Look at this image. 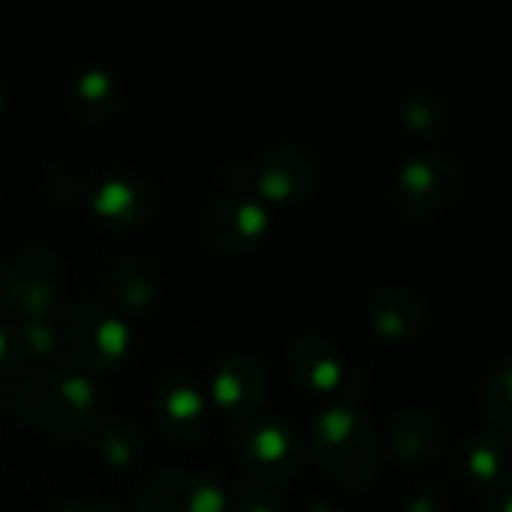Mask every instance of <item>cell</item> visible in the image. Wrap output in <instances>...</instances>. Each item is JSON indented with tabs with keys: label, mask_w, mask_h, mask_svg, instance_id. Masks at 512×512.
<instances>
[{
	"label": "cell",
	"mask_w": 512,
	"mask_h": 512,
	"mask_svg": "<svg viewBox=\"0 0 512 512\" xmlns=\"http://www.w3.org/2000/svg\"><path fill=\"white\" fill-rule=\"evenodd\" d=\"M312 456L348 489H366L381 474V438L366 411L351 402L327 405L312 423Z\"/></svg>",
	"instance_id": "6da1fadb"
},
{
	"label": "cell",
	"mask_w": 512,
	"mask_h": 512,
	"mask_svg": "<svg viewBox=\"0 0 512 512\" xmlns=\"http://www.w3.org/2000/svg\"><path fill=\"white\" fill-rule=\"evenodd\" d=\"M12 414L48 435H81L99 420V390L75 372H33L9 393Z\"/></svg>",
	"instance_id": "7a4b0ae2"
},
{
	"label": "cell",
	"mask_w": 512,
	"mask_h": 512,
	"mask_svg": "<svg viewBox=\"0 0 512 512\" xmlns=\"http://www.w3.org/2000/svg\"><path fill=\"white\" fill-rule=\"evenodd\" d=\"M60 345L81 369L105 372L126 360L132 348V327L123 315L102 303H78L60 321Z\"/></svg>",
	"instance_id": "3957f363"
},
{
	"label": "cell",
	"mask_w": 512,
	"mask_h": 512,
	"mask_svg": "<svg viewBox=\"0 0 512 512\" xmlns=\"http://www.w3.org/2000/svg\"><path fill=\"white\" fill-rule=\"evenodd\" d=\"M66 288V264L51 249H24L0 270V297L18 318H45Z\"/></svg>",
	"instance_id": "277c9868"
},
{
	"label": "cell",
	"mask_w": 512,
	"mask_h": 512,
	"mask_svg": "<svg viewBox=\"0 0 512 512\" xmlns=\"http://www.w3.org/2000/svg\"><path fill=\"white\" fill-rule=\"evenodd\" d=\"M462 189L459 162L447 153L429 150L402 162L393 180V201L414 219H429L447 210Z\"/></svg>",
	"instance_id": "5b68a950"
},
{
	"label": "cell",
	"mask_w": 512,
	"mask_h": 512,
	"mask_svg": "<svg viewBox=\"0 0 512 512\" xmlns=\"http://www.w3.org/2000/svg\"><path fill=\"white\" fill-rule=\"evenodd\" d=\"M243 471L261 486H285L303 462L297 432L282 420H264L240 438Z\"/></svg>",
	"instance_id": "8992f818"
},
{
	"label": "cell",
	"mask_w": 512,
	"mask_h": 512,
	"mask_svg": "<svg viewBox=\"0 0 512 512\" xmlns=\"http://www.w3.org/2000/svg\"><path fill=\"white\" fill-rule=\"evenodd\" d=\"M270 231V213L258 198L249 195H219L201 216L204 243L222 255H240L252 249Z\"/></svg>",
	"instance_id": "52a82bcc"
},
{
	"label": "cell",
	"mask_w": 512,
	"mask_h": 512,
	"mask_svg": "<svg viewBox=\"0 0 512 512\" xmlns=\"http://www.w3.org/2000/svg\"><path fill=\"white\" fill-rule=\"evenodd\" d=\"M318 180H321V171H318L315 156L306 147L288 144V141L264 147L252 171V183L258 195L276 204L309 198Z\"/></svg>",
	"instance_id": "ba28073f"
},
{
	"label": "cell",
	"mask_w": 512,
	"mask_h": 512,
	"mask_svg": "<svg viewBox=\"0 0 512 512\" xmlns=\"http://www.w3.org/2000/svg\"><path fill=\"white\" fill-rule=\"evenodd\" d=\"M132 512H225V492L189 471H162L135 495Z\"/></svg>",
	"instance_id": "9c48e42d"
},
{
	"label": "cell",
	"mask_w": 512,
	"mask_h": 512,
	"mask_svg": "<svg viewBox=\"0 0 512 512\" xmlns=\"http://www.w3.org/2000/svg\"><path fill=\"white\" fill-rule=\"evenodd\" d=\"M213 390V402L234 420H246L255 417L270 393L267 384V369L261 366V360L249 357V354H231L225 357L210 381Z\"/></svg>",
	"instance_id": "30bf717a"
},
{
	"label": "cell",
	"mask_w": 512,
	"mask_h": 512,
	"mask_svg": "<svg viewBox=\"0 0 512 512\" xmlns=\"http://www.w3.org/2000/svg\"><path fill=\"white\" fill-rule=\"evenodd\" d=\"M156 426L174 441H198L207 429V399L186 375H168L153 393Z\"/></svg>",
	"instance_id": "8fae6325"
},
{
	"label": "cell",
	"mask_w": 512,
	"mask_h": 512,
	"mask_svg": "<svg viewBox=\"0 0 512 512\" xmlns=\"http://www.w3.org/2000/svg\"><path fill=\"white\" fill-rule=\"evenodd\" d=\"M387 444L396 462L426 468L444 453V432L435 414L423 405H402L387 426Z\"/></svg>",
	"instance_id": "7c38bea8"
},
{
	"label": "cell",
	"mask_w": 512,
	"mask_h": 512,
	"mask_svg": "<svg viewBox=\"0 0 512 512\" xmlns=\"http://www.w3.org/2000/svg\"><path fill=\"white\" fill-rule=\"evenodd\" d=\"M288 372L303 390L330 393L345 378V357L330 336L303 333L288 345Z\"/></svg>",
	"instance_id": "4fadbf2b"
},
{
	"label": "cell",
	"mask_w": 512,
	"mask_h": 512,
	"mask_svg": "<svg viewBox=\"0 0 512 512\" xmlns=\"http://www.w3.org/2000/svg\"><path fill=\"white\" fill-rule=\"evenodd\" d=\"M426 321H429L426 300L405 285L381 288L369 300V327L387 342H405L420 336Z\"/></svg>",
	"instance_id": "5bb4252c"
},
{
	"label": "cell",
	"mask_w": 512,
	"mask_h": 512,
	"mask_svg": "<svg viewBox=\"0 0 512 512\" xmlns=\"http://www.w3.org/2000/svg\"><path fill=\"white\" fill-rule=\"evenodd\" d=\"M153 198L132 174H111L90 192V210L114 225H135L147 216Z\"/></svg>",
	"instance_id": "9a60e30c"
},
{
	"label": "cell",
	"mask_w": 512,
	"mask_h": 512,
	"mask_svg": "<svg viewBox=\"0 0 512 512\" xmlns=\"http://www.w3.org/2000/svg\"><path fill=\"white\" fill-rule=\"evenodd\" d=\"M105 285L123 309H147L159 297V276L141 258H114L105 270Z\"/></svg>",
	"instance_id": "2e32d148"
},
{
	"label": "cell",
	"mask_w": 512,
	"mask_h": 512,
	"mask_svg": "<svg viewBox=\"0 0 512 512\" xmlns=\"http://www.w3.org/2000/svg\"><path fill=\"white\" fill-rule=\"evenodd\" d=\"M120 81L111 69H102V66H87L81 69L69 87H66V99L69 105L78 111V114H87V117H102V114H111L114 105L120 102Z\"/></svg>",
	"instance_id": "e0dca14e"
},
{
	"label": "cell",
	"mask_w": 512,
	"mask_h": 512,
	"mask_svg": "<svg viewBox=\"0 0 512 512\" xmlns=\"http://www.w3.org/2000/svg\"><path fill=\"white\" fill-rule=\"evenodd\" d=\"M465 471L480 486H495L507 474V447L504 435L498 432H480L468 450H465Z\"/></svg>",
	"instance_id": "ac0fdd59"
},
{
	"label": "cell",
	"mask_w": 512,
	"mask_h": 512,
	"mask_svg": "<svg viewBox=\"0 0 512 512\" xmlns=\"http://www.w3.org/2000/svg\"><path fill=\"white\" fill-rule=\"evenodd\" d=\"M480 408L483 417L492 423L498 435H507L512 429V372L510 363H498L480 390Z\"/></svg>",
	"instance_id": "d6986e66"
},
{
	"label": "cell",
	"mask_w": 512,
	"mask_h": 512,
	"mask_svg": "<svg viewBox=\"0 0 512 512\" xmlns=\"http://www.w3.org/2000/svg\"><path fill=\"white\" fill-rule=\"evenodd\" d=\"M99 453L111 465H129L141 453V435L135 426L111 420L99 429Z\"/></svg>",
	"instance_id": "ffe728a7"
},
{
	"label": "cell",
	"mask_w": 512,
	"mask_h": 512,
	"mask_svg": "<svg viewBox=\"0 0 512 512\" xmlns=\"http://www.w3.org/2000/svg\"><path fill=\"white\" fill-rule=\"evenodd\" d=\"M18 360H42L57 348V333L45 318H21L12 327Z\"/></svg>",
	"instance_id": "44dd1931"
},
{
	"label": "cell",
	"mask_w": 512,
	"mask_h": 512,
	"mask_svg": "<svg viewBox=\"0 0 512 512\" xmlns=\"http://www.w3.org/2000/svg\"><path fill=\"white\" fill-rule=\"evenodd\" d=\"M444 102L438 93L432 90H414L405 102H402V120L408 129L414 132H435L444 126Z\"/></svg>",
	"instance_id": "7402d4cb"
},
{
	"label": "cell",
	"mask_w": 512,
	"mask_h": 512,
	"mask_svg": "<svg viewBox=\"0 0 512 512\" xmlns=\"http://www.w3.org/2000/svg\"><path fill=\"white\" fill-rule=\"evenodd\" d=\"M240 512H285L282 501L270 492V489H255L243 498Z\"/></svg>",
	"instance_id": "603a6c76"
},
{
	"label": "cell",
	"mask_w": 512,
	"mask_h": 512,
	"mask_svg": "<svg viewBox=\"0 0 512 512\" xmlns=\"http://www.w3.org/2000/svg\"><path fill=\"white\" fill-rule=\"evenodd\" d=\"M6 363H18V348H15L12 327H0V366H6Z\"/></svg>",
	"instance_id": "cb8c5ba5"
},
{
	"label": "cell",
	"mask_w": 512,
	"mask_h": 512,
	"mask_svg": "<svg viewBox=\"0 0 512 512\" xmlns=\"http://www.w3.org/2000/svg\"><path fill=\"white\" fill-rule=\"evenodd\" d=\"M54 512H117L111 510L108 504H99V501H72V504H63Z\"/></svg>",
	"instance_id": "d4e9b609"
},
{
	"label": "cell",
	"mask_w": 512,
	"mask_h": 512,
	"mask_svg": "<svg viewBox=\"0 0 512 512\" xmlns=\"http://www.w3.org/2000/svg\"><path fill=\"white\" fill-rule=\"evenodd\" d=\"M441 501L438 498H432V495H417V498H411L408 501V510L405 512H438Z\"/></svg>",
	"instance_id": "484cf974"
},
{
	"label": "cell",
	"mask_w": 512,
	"mask_h": 512,
	"mask_svg": "<svg viewBox=\"0 0 512 512\" xmlns=\"http://www.w3.org/2000/svg\"><path fill=\"white\" fill-rule=\"evenodd\" d=\"M483 512H512V495L507 489H501L498 495L489 498V504H486V510Z\"/></svg>",
	"instance_id": "4316f807"
},
{
	"label": "cell",
	"mask_w": 512,
	"mask_h": 512,
	"mask_svg": "<svg viewBox=\"0 0 512 512\" xmlns=\"http://www.w3.org/2000/svg\"><path fill=\"white\" fill-rule=\"evenodd\" d=\"M306 512H339V510H333V507H321V504H318V507H309Z\"/></svg>",
	"instance_id": "83f0119b"
},
{
	"label": "cell",
	"mask_w": 512,
	"mask_h": 512,
	"mask_svg": "<svg viewBox=\"0 0 512 512\" xmlns=\"http://www.w3.org/2000/svg\"><path fill=\"white\" fill-rule=\"evenodd\" d=\"M3 105H6V93L0 90V111H3Z\"/></svg>",
	"instance_id": "f1b7e54d"
}]
</instances>
